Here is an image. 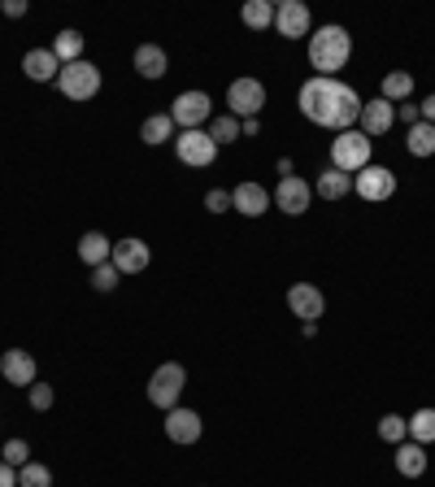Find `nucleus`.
Segmentation results:
<instances>
[{
	"label": "nucleus",
	"instance_id": "1",
	"mask_svg": "<svg viewBox=\"0 0 435 487\" xmlns=\"http://www.w3.org/2000/svg\"><path fill=\"white\" fill-rule=\"evenodd\" d=\"M362 105H366V100L357 97V88H348V83H339V79H318V74H314L301 88V113L309 122L335 130V135L357 127Z\"/></svg>",
	"mask_w": 435,
	"mask_h": 487
},
{
	"label": "nucleus",
	"instance_id": "2",
	"mask_svg": "<svg viewBox=\"0 0 435 487\" xmlns=\"http://www.w3.org/2000/svg\"><path fill=\"white\" fill-rule=\"evenodd\" d=\"M348 53H353V35L335 22L309 35V65L318 70V79H335V70H344Z\"/></svg>",
	"mask_w": 435,
	"mask_h": 487
},
{
	"label": "nucleus",
	"instance_id": "3",
	"mask_svg": "<svg viewBox=\"0 0 435 487\" xmlns=\"http://www.w3.org/2000/svg\"><path fill=\"white\" fill-rule=\"evenodd\" d=\"M370 153H374V139L362 135V130H339L331 139V165L335 170H344V174H357V170H366L370 165Z\"/></svg>",
	"mask_w": 435,
	"mask_h": 487
},
{
	"label": "nucleus",
	"instance_id": "4",
	"mask_svg": "<svg viewBox=\"0 0 435 487\" xmlns=\"http://www.w3.org/2000/svg\"><path fill=\"white\" fill-rule=\"evenodd\" d=\"M188 388V370L179 365V361H166V365H157L153 370V379H148V405H157V409H174L179 405V396Z\"/></svg>",
	"mask_w": 435,
	"mask_h": 487
},
{
	"label": "nucleus",
	"instance_id": "5",
	"mask_svg": "<svg viewBox=\"0 0 435 487\" xmlns=\"http://www.w3.org/2000/svg\"><path fill=\"white\" fill-rule=\"evenodd\" d=\"M57 88H62V97H70V100H92L96 92H101V70L88 62H70V65H62V74H57Z\"/></svg>",
	"mask_w": 435,
	"mask_h": 487
},
{
	"label": "nucleus",
	"instance_id": "6",
	"mask_svg": "<svg viewBox=\"0 0 435 487\" xmlns=\"http://www.w3.org/2000/svg\"><path fill=\"white\" fill-rule=\"evenodd\" d=\"M170 118H174V127L201 130L205 122L213 118V100L205 97V92H179L174 105H170Z\"/></svg>",
	"mask_w": 435,
	"mask_h": 487
},
{
	"label": "nucleus",
	"instance_id": "7",
	"mask_svg": "<svg viewBox=\"0 0 435 487\" xmlns=\"http://www.w3.org/2000/svg\"><path fill=\"white\" fill-rule=\"evenodd\" d=\"M227 105H231V113L239 122L244 118H257L262 105H266V83L262 79H235L231 88H227Z\"/></svg>",
	"mask_w": 435,
	"mask_h": 487
},
{
	"label": "nucleus",
	"instance_id": "8",
	"mask_svg": "<svg viewBox=\"0 0 435 487\" xmlns=\"http://www.w3.org/2000/svg\"><path fill=\"white\" fill-rule=\"evenodd\" d=\"M353 188H357L362 200L379 205V200H392V196H397V174H392L388 165H366V170L353 174Z\"/></svg>",
	"mask_w": 435,
	"mask_h": 487
},
{
	"label": "nucleus",
	"instance_id": "9",
	"mask_svg": "<svg viewBox=\"0 0 435 487\" xmlns=\"http://www.w3.org/2000/svg\"><path fill=\"white\" fill-rule=\"evenodd\" d=\"M174 153H179V162L183 165H209L218 157V144L209 139V130H183V135H174Z\"/></svg>",
	"mask_w": 435,
	"mask_h": 487
},
{
	"label": "nucleus",
	"instance_id": "10",
	"mask_svg": "<svg viewBox=\"0 0 435 487\" xmlns=\"http://www.w3.org/2000/svg\"><path fill=\"white\" fill-rule=\"evenodd\" d=\"M309 4L305 0H283V4H274V31L283 35V39H305L309 35Z\"/></svg>",
	"mask_w": 435,
	"mask_h": 487
},
{
	"label": "nucleus",
	"instance_id": "11",
	"mask_svg": "<svg viewBox=\"0 0 435 487\" xmlns=\"http://www.w3.org/2000/svg\"><path fill=\"white\" fill-rule=\"evenodd\" d=\"M309 200H314V188L297 179V174H288V179H279V188H274V205L288 214V218H301L305 209H309Z\"/></svg>",
	"mask_w": 435,
	"mask_h": 487
},
{
	"label": "nucleus",
	"instance_id": "12",
	"mask_svg": "<svg viewBox=\"0 0 435 487\" xmlns=\"http://www.w3.org/2000/svg\"><path fill=\"white\" fill-rule=\"evenodd\" d=\"M288 305H292V314L301 323H318L327 314V296H322V288H314V283H292L288 288Z\"/></svg>",
	"mask_w": 435,
	"mask_h": 487
},
{
	"label": "nucleus",
	"instance_id": "13",
	"mask_svg": "<svg viewBox=\"0 0 435 487\" xmlns=\"http://www.w3.org/2000/svg\"><path fill=\"white\" fill-rule=\"evenodd\" d=\"M113 265H118V274H144L148 270V261H153V248L144 244V239H135V235H127V239H118L113 244Z\"/></svg>",
	"mask_w": 435,
	"mask_h": 487
},
{
	"label": "nucleus",
	"instance_id": "14",
	"mask_svg": "<svg viewBox=\"0 0 435 487\" xmlns=\"http://www.w3.org/2000/svg\"><path fill=\"white\" fill-rule=\"evenodd\" d=\"M392 122H397V105H392V100H383V97H374V100H366V105H362L357 130L374 139V135H388V130H392Z\"/></svg>",
	"mask_w": 435,
	"mask_h": 487
},
{
	"label": "nucleus",
	"instance_id": "15",
	"mask_svg": "<svg viewBox=\"0 0 435 487\" xmlns=\"http://www.w3.org/2000/svg\"><path fill=\"white\" fill-rule=\"evenodd\" d=\"M201 414L197 409H183V405H174L166 414V435L174 440V444H197L201 440Z\"/></svg>",
	"mask_w": 435,
	"mask_h": 487
},
{
	"label": "nucleus",
	"instance_id": "16",
	"mask_svg": "<svg viewBox=\"0 0 435 487\" xmlns=\"http://www.w3.org/2000/svg\"><path fill=\"white\" fill-rule=\"evenodd\" d=\"M0 374L13 383V388H31L35 383V357L27 348H9L4 357H0Z\"/></svg>",
	"mask_w": 435,
	"mask_h": 487
},
{
	"label": "nucleus",
	"instance_id": "17",
	"mask_svg": "<svg viewBox=\"0 0 435 487\" xmlns=\"http://www.w3.org/2000/svg\"><path fill=\"white\" fill-rule=\"evenodd\" d=\"M231 209H239L244 218H262L270 209V192L262 188V183H239L231 192Z\"/></svg>",
	"mask_w": 435,
	"mask_h": 487
},
{
	"label": "nucleus",
	"instance_id": "18",
	"mask_svg": "<svg viewBox=\"0 0 435 487\" xmlns=\"http://www.w3.org/2000/svg\"><path fill=\"white\" fill-rule=\"evenodd\" d=\"M22 74L35 79V83H48V79H57V74H62V62H57V53H53V48H31V53L22 57Z\"/></svg>",
	"mask_w": 435,
	"mask_h": 487
},
{
	"label": "nucleus",
	"instance_id": "19",
	"mask_svg": "<svg viewBox=\"0 0 435 487\" xmlns=\"http://www.w3.org/2000/svg\"><path fill=\"white\" fill-rule=\"evenodd\" d=\"M109 257H113V239H109L105 231H88V235L79 239V261H83V265L96 270V265H105Z\"/></svg>",
	"mask_w": 435,
	"mask_h": 487
},
{
	"label": "nucleus",
	"instance_id": "20",
	"mask_svg": "<svg viewBox=\"0 0 435 487\" xmlns=\"http://www.w3.org/2000/svg\"><path fill=\"white\" fill-rule=\"evenodd\" d=\"M166 48H157V44H139L135 48V74H144V79H166Z\"/></svg>",
	"mask_w": 435,
	"mask_h": 487
},
{
	"label": "nucleus",
	"instance_id": "21",
	"mask_svg": "<svg viewBox=\"0 0 435 487\" xmlns=\"http://www.w3.org/2000/svg\"><path fill=\"white\" fill-rule=\"evenodd\" d=\"M314 192L322 196V200H344V196L353 192V174H344V170H335V165H327V170L318 174Z\"/></svg>",
	"mask_w": 435,
	"mask_h": 487
},
{
	"label": "nucleus",
	"instance_id": "22",
	"mask_svg": "<svg viewBox=\"0 0 435 487\" xmlns=\"http://www.w3.org/2000/svg\"><path fill=\"white\" fill-rule=\"evenodd\" d=\"M397 470H401L405 479H418V474H427V449L422 444H397Z\"/></svg>",
	"mask_w": 435,
	"mask_h": 487
},
{
	"label": "nucleus",
	"instance_id": "23",
	"mask_svg": "<svg viewBox=\"0 0 435 487\" xmlns=\"http://www.w3.org/2000/svg\"><path fill=\"white\" fill-rule=\"evenodd\" d=\"M139 139H144L148 148L170 144V139H174V118H170V113H148V118H144V127H139Z\"/></svg>",
	"mask_w": 435,
	"mask_h": 487
},
{
	"label": "nucleus",
	"instance_id": "24",
	"mask_svg": "<svg viewBox=\"0 0 435 487\" xmlns=\"http://www.w3.org/2000/svg\"><path fill=\"white\" fill-rule=\"evenodd\" d=\"M405 148H409L414 157H431L435 153V127L431 122H414L409 135H405Z\"/></svg>",
	"mask_w": 435,
	"mask_h": 487
},
{
	"label": "nucleus",
	"instance_id": "25",
	"mask_svg": "<svg viewBox=\"0 0 435 487\" xmlns=\"http://www.w3.org/2000/svg\"><path fill=\"white\" fill-rule=\"evenodd\" d=\"M239 18H244V27L266 31V27H274V4H270V0H248V4L239 9Z\"/></svg>",
	"mask_w": 435,
	"mask_h": 487
},
{
	"label": "nucleus",
	"instance_id": "26",
	"mask_svg": "<svg viewBox=\"0 0 435 487\" xmlns=\"http://www.w3.org/2000/svg\"><path fill=\"white\" fill-rule=\"evenodd\" d=\"M53 53H57V62H62V65L83 62V35H79V31H57V39H53Z\"/></svg>",
	"mask_w": 435,
	"mask_h": 487
},
{
	"label": "nucleus",
	"instance_id": "27",
	"mask_svg": "<svg viewBox=\"0 0 435 487\" xmlns=\"http://www.w3.org/2000/svg\"><path fill=\"white\" fill-rule=\"evenodd\" d=\"M409 440L414 444H435V409H418L414 418H409Z\"/></svg>",
	"mask_w": 435,
	"mask_h": 487
},
{
	"label": "nucleus",
	"instance_id": "28",
	"mask_svg": "<svg viewBox=\"0 0 435 487\" xmlns=\"http://www.w3.org/2000/svg\"><path fill=\"white\" fill-rule=\"evenodd\" d=\"M409 92H414V74H409V70H392V74H383V100L397 105V100H405Z\"/></svg>",
	"mask_w": 435,
	"mask_h": 487
},
{
	"label": "nucleus",
	"instance_id": "29",
	"mask_svg": "<svg viewBox=\"0 0 435 487\" xmlns=\"http://www.w3.org/2000/svg\"><path fill=\"white\" fill-rule=\"evenodd\" d=\"M213 127H209V139L213 144H231V139H239V118L235 113H218V118H209Z\"/></svg>",
	"mask_w": 435,
	"mask_h": 487
},
{
	"label": "nucleus",
	"instance_id": "30",
	"mask_svg": "<svg viewBox=\"0 0 435 487\" xmlns=\"http://www.w3.org/2000/svg\"><path fill=\"white\" fill-rule=\"evenodd\" d=\"M18 487H53V470L44 461H27L18 470Z\"/></svg>",
	"mask_w": 435,
	"mask_h": 487
},
{
	"label": "nucleus",
	"instance_id": "31",
	"mask_svg": "<svg viewBox=\"0 0 435 487\" xmlns=\"http://www.w3.org/2000/svg\"><path fill=\"white\" fill-rule=\"evenodd\" d=\"M405 435H409V418H401V414L379 418V440H388V444H405Z\"/></svg>",
	"mask_w": 435,
	"mask_h": 487
},
{
	"label": "nucleus",
	"instance_id": "32",
	"mask_svg": "<svg viewBox=\"0 0 435 487\" xmlns=\"http://www.w3.org/2000/svg\"><path fill=\"white\" fill-rule=\"evenodd\" d=\"M92 288H96V292H113V288H118V265H113V261H105V265L92 270Z\"/></svg>",
	"mask_w": 435,
	"mask_h": 487
},
{
	"label": "nucleus",
	"instance_id": "33",
	"mask_svg": "<svg viewBox=\"0 0 435 487\" xmlns=\"http://www.w3.org/2000/svg\"><path fill=\"white\" fill-rule=\"evenodd\" d=\"M0 461H9L13 470H22V466L31 461V444H27V440H9V444H4V457H0Z\"/></svg>",
	"mask_w": 435,
	"mask_h": 487
},
{
	"label": "nucleus",
	"instance_id": "34",
	"mask_svg": "<svg viewBox=\"0 0 435 487\" xmlns=\"http://www.w3.org/2000/svg\"><path fill=\"white\" fill-rule=\"evenodd\" d=\"M27 396H31V409H35V414H48V409H53V400H57V396H53V388H48V383H39V379L27 388Z\"/></svg>",
	"mask_w": 435,
	"mask_h": 487
},
{
	"label": "nucleus",
	"instance_id": "35",
	"mask_svg": "<svg viewBox=\"0 0 435 487\" xmlns=\"http://www.w3.org/2000/svg\"><path fill=\"white\" fill-rule=\"evenodd\" d=\"M205 209H209V214H227V209H231V192H222V188L205 192Z\"/></svg>",
	"mask_w": 435,
	"mask_h": 487
},
{
	"label": "nucleus",
	"instance_id": "36",
	"mask_svg": "<svg viewBox=\"0 0 435 487\" xmlns=\"http://www.w3.org/2000/svg\"><path fill=\"white\" fill-rule=\"evenodd\" d=\"M397 122H422V113H418V105H397Z\"/></svg>",
	"mask_w": 435,
	"mask_h": 487
},
{
	"label": "nucleus",
	"instance_id": "37",
	"mask_svg": "<svg viewBox=\"0 0 435 487\" xmlns=\"http://www.w3.org/2000/svg\"><path fill=\"white\" fill-rule=\"evenodd\" d=\"M0 13H4V18H27V0H4Z\"/></svg>",
	"mask_w": 435,
	"mask_h": 487
},
{
	"label": "nucleus",
	"instance_id": "38",
	"mask_svg": "<svg viewBox=\"0 0 435 487\" xmlns=\"http://www.w3.org/2000/svg\"><path fill=\"white\" fill-rule=\"evenodd\" d=\"M0 487H18V470L9 461H0Z\"/></svg>",
	"mask_w": 435,
	"mask_h": 487
},
{
	"label": "nucleus",
	"instance_id": "39",
	"mask_svg": "<svg viewBox=\"0 0 435 487\" xmlns=\"http://www.w3.org/2000/svg\"><path fill=\"white\" fill-rule=\"evenodd\" d=\"M418 113H422V122H431V127H435V92L422 100V105H418Z\"/></svg>",
	"mask_w": 435,
	"mask_h": 487
},
{
	"label": "nucleus",
	"instance_id": "40",
	"mask_svg": "<svg viewBox=\"0 0 435 487\" xmlns=\"http://www.w3.org/2000/svg\"><path fill=\"white\" fill-rule=\"evenodd\" d=\"M239 130H244V135H257V130H262V122H257V118H244V122H239Z\"/></svg>",
	"mask_w": 435,
	"mask_h": 487
}]
</instances>
